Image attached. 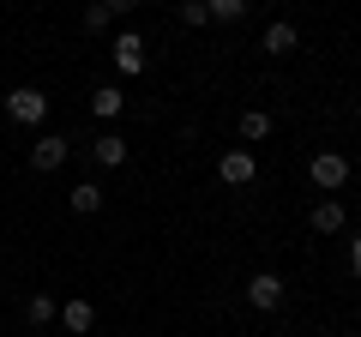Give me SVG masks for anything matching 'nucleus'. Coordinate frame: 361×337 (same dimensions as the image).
<instances>
[{"label":"nucleus","instance_id":"obj_12","mask_svg":"<svg viewBox=\"0 0 361 337\" xmlns=\"http://www.w3.org/2000/svg\"><path fill=\"white\" fill-rule=\"evenodd\" d=\"M241 139H247V145L271 139V115H265V109H247V115H241Z\"/></svg>","mask_w":361,"mask_h":337},{"label":"nucleus","instance_id":"obj_9","mask_svg":"<svg viewBox=\"0 0 361 337\" xmlns=\"http://www.w3.org/2000/svg\"><path fill=\"white\" fill-rule=\"evenodd\" d=\"M121 109H127V97H121L115 85H103V91H90V115H97V121H115Z\"/></svg>","mask_w":361,"mask_h":337},{"label":"nucleus","instance_id":"obj_17","mask_svg":"<svg viewBox=\"0 0 361 337\" xmlns=\"http://www.w3.org/2000/svg\"><path fill=\"white\" fill-rule=\"evenodd\" d=\"M180 25H211V6L205 0H180Z\"/></svg>","mask_w":361,"mask_h":337},{"label":"nucleus","instance_id":"obj_13","mask_svg":"<svg viewBox=\"0 0 361 337\" xmlns=\"http://www.w3.org/2000/svg\"><path fill=\"white\" fill-rule=\"evenodd\" d=\"M73 211H85V217H90V211H103V187H97V181H78L73 187Z\"/></svg>","mask_w":361,"mask_h":337},{"label":"nucleus","instance_id":"obj_18","mask_svg":"<svg viewBox=\"0 0 361 337\" xmlns=\"http://www.w3.org/2000/svg\"><path fill=\"white\" fill-rule=\"evenodd\" d=\"M349 271L361 277V235H349Z\"/></svg>","mask_w":361,"mask_h":337},{"label":"nucleus","instance_id":"obj_15","mask_svg":"<svg viewBox=\"0 0 361 337\" xmlns=\"http://www.w3.org/2000/svg\"><path fill=\"white\" fill-rule=\"evenodd\" d=\"M25 313H30V325H49L61 307H54V295H30V301H25Z\"/></svg>","mask_w":361,"mask_h":337},{"label":"nucleus","instance_id":"obj_14","mask_svg":"<svg viewBox=\"0 0 361 337\" xmlns=\"http://www.w3.org/2000/svg\"><path fill=\"white\" fill-rule=\"evenodd\" d=\"M211 6V18L217 25H235V18H247V0H205Z\"/></svg>","mask_w":361,"mask_h":337},{"label":"nucleus","instance_id":"obj_10","mask_svg":"<svg viewBox=\"0 0 361 337\" xmlns=\"http://www.w3.org/2000/svg\"><path fill=\"white\" fill-rule=\"evenodd\" d=\"M295 25H283V18H277V25H271L265 30V42H259V49H265V54H295Z\"/></svg>","mask_w":361,"mask_h":337},{"label":"nucleus","instance_id":"obj_3","mask_svg":"<svg viewBox=\"0 0 361 337\" xmlns=\"http://www.w3.org/2000/svg\"><path fill=\"white\" fill-rule=\"evenodd\" d=\"M247 301H253L259 313L283 307V277H277V271H253V283H247Z\"/></svg>","mask_w":361,"mask_h":337},{"label":"nucleus","instance_id":"obj_11","mask_svg":"<svg viewBox=\"0 0 361 337\" xmlns=\"http://www.w3.org/2000/svg\"><path fill=\"white\" fill-rule=\"evenodd\" d=\"M307 223H313V229H319V235H337V229H343V205H337V199H319Z\"/></svg>","mask_w":361,"mask_h":337},{"label":"nucleus","instance_id":"obj_6","mask_svg":"<svg viewBox=\"0 0 361 337\" xmlns=\"http://www.w3.org/2000/svg\"><path fill=\"white\" fill-rule=\"evenodd\" d=\"M115 66H121V73H145V37L121 30V37H115Z\"/></svg>","mask_w":361,"mask_h":337},{"label":"nucleus","instance_id":"obj_7","mask_svg":"<svg viewBox=\"0 0 361 337\" xmlns=\"http://www.w3.org/2000/svg\"><path fill=\"white\" fill-rule=\"evenodd\" d=\"M90 163L97 168H121L127 163V139H121V133H103V139L90 145Z\"/></svg>","mask_w":361,"mask_h":337},{"label":"nucleus","instance_id":"obj_5","mask_svg":"<svg viewBox=\"0 0 361 337\" xmlns=\"http://www.w3.org/2000/svg\"><path fill=\"white\" fill-rule=\"evenodd\" d=\"M217 175H223V187H247V181L259 175V163H253V151H229V157L217 163Z\"/></svg>","mask_w":361,"mask_h":337},{"label":"nucleus","instance_id":"obj_1","mask_svg":"<svg viewBox=\"0 0 361 337\" xmlns=\"http://www.w3.org/2000/svg\"><path fill=\"white\" fill-rule=\"evenodd\" d=\"M313 187H319V193H337V187H349V157L319 151V157H313Z\"/></svg>","mask_w":361,"mask_h":337},{"label":"nucleus","instance_id":"obj_16","mask_svg":"<svg viewBox=\"0 0 361 337\" xmlns=\"http://www.w3.org/2000/svg\"><path fill=\"white\" fill-rule=\"evenodd\" d=\"M109 18H115L109 0H90V6H85V30H109Z\"/></svg>","mask_w":361,"mask_h":337},{"label":"nucleus","instance_id":"obj_19","mask_svg":"<svg viewBox=\"0 0 361 337\" xmlns=\"http://www.w3.org/2000/svg\"><path fill=\"white\" fill-rule=\"evenodd\" d=\"M109 6H115V18H121V13H133V6H139V0H109Z\"/></svg>","mask_w":361,"mask_h":337},{"label":"nucleus","instance_id":"obj_8","mask_svg":"<svg viewBox=\"0 0 361 337\" xmlns=\"http://www.w3.org/2000/svg\"><path fill=\"white\" fill-rule=\"evenodd\" d=\"M61 325H66V331H78V337H85L90 325H97V307H90V301H61Z\"/></svg>","mask_w":361,"mask_h":337},{"label":"nucleus","instance_id":"obj_4","mask_svg":"<svg viewBox=\"0 0 361 337\" xmlns=\"http://www.w3.org/2000/svg\"><path fill=\"white\" fill-rule=\"evenodd\" d=\"M66 157H73V145H66L61 133H42V139L30 145V168H42V175H49V168H61Z\"/></svg>","mask_w":361,"mask_h":337},{"label":"nucleus","instance_id":"obj_2","mask_svg":"<svg viewBox=\"0 0 361 337\" xmlns=\"http://www.w3.org/2000/svg\"><path fill=\"white\" fill-rule=\"evenodd\" d=\"M6 115H13L18 127H37V121L49 115V97H42V91H30V85H25V91H13V97H6Z\"/></svg>","mask_w":361,"mask_h":337}]
</instances>
